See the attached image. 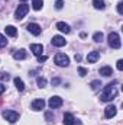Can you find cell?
<instances>
[{
    "instance_id": "cell-1",
    "label": "cell",
    "mask_w": 123,
    "mask_h": 125,
    "mask_svg": "<svg viewBox=\"0 0 123 125\" xmlns=\"http://www.w3.org/2000/svg\"><path fill=\"white\" fill-rule=\"evenodd\" d=\"M116 96H117V89H116L112 83H109V84L104 87V90H103V93L100 96V99H101L103 102H110V100H113Z\"/></svg>"
},
{
    "instance_id": "cell-2",
    "label": "cell",
    "mask_w": 123,
    "mask_h": 125,
    "mask_svg": "<svg viewBox=\"0 0 123 125\" xmlns=\"http://www.w3.org/2000/svg\"><path fill=\"white\" fill-rule=\"evenodd\" d=\"M109 45L114 50H119L122 47V41H120V36L117 32H112L109 33Z\"/></svg>"
},
{
    "instance_id": "cell-3",
    "label": "cell",
    "mask_w": 123,
    "mask_h": 125,
    "mask_svg": "<svg viewBox=\"0 0 123 125\" xmlns=\"http://www.w3.org/2000/svg\"><path fill=\"white\" fill-rule=\"evenodd\" d=\"M28 12H29V6L28 4H19V7L16 9V13H15V18L18 19V21H22L26 15H28Z\"/></svg>"
},
{
    "instance_id": "cell-4",
    "label": "cell",
    "mask_w": 123,
    "mask_h": 125,
    "mask_svg": "<svg viewBox=\"0 0 123 125\" xmlns=\"http://www.w3.org/2000/svg\"><path fill=\"white\" fill-rule=\"evenodd\" d=\"M54 62H55L58 67H67V65L70 64V58H68L65 54L60 52V54H57V55H55V58H54Z\"/></svg>"
},
{
    "instance_id": "cell-5",
    "label": "cell",
    "mask_w": 123,
    "mask_h": 125,
    "mask_svg": "<svg viewBox=\"0 0 123 125\" xmlns=\"http://www.w3.org/2000/svg\"><path fill=\"white\" fill-rule=\"evenodd\" d=\"M3 118L6 121H9L10 124H15L18 119H19V114L16 111H4L3 112Z\"/></svg>"
},
{
    "instance_id": "cell-6",
    "label": "cell",
    "mask_w": 123,
    "mask_h": 125,
    "mask_svg": "<svg viewBox=\"0 0 123 125\" xmlns=\"http://www.w3.org/2000/svg\"><path fill=\"white\" fill-rule=\"evenodd\" d=\"M64 125H83V124L80 121H77L72 114L67 112V114H64Z\"/></svg>"
},
{
    "instance_id": "cell-7",
    "label": "cell",
    "mask_w": 123,
    "mask_h": 125,
    "mask_svg": "<svg viewBox=\"0 0 123 125\" xmlns=\"http://www.w3.org/2000/svg\"><path fill=\"white\" fill-rule=\"evenodd\" d=\"M48 105H49L51 109H57V108H60L62 105V99L60 96H52V97L48 100Z\"/></svg>"
},
{
    "instance_id": "cell-8",
    "label": "cell",
    "mask_w": 123,
    "mask_h": 125,
    "mask_svg": "<svg viewBox=\"0 0 123 125\" xmlns=\"http://www.w3.org/2000/svg\"><path fill=\"white\" fill-rule=\"evenodd\" d=\"M116 114H117V108H116L114 105H109V106L104 109V116H106L107 119H110V118L116 116Z\"/></svg>"
},
{
    "instance_id": "cell-9",
    "label": "cell",
    "mask_w": 123,
    "mask_h": 125,
    "mask_svg": "<svg viewBox=\"0 0 123 125\" xmlns=\"http://www.w3.org/2000/svg\"><path fill=\"white\" fill-rule=\"evenodd\" d=\"M32 109L33 111H42L44 108H45V100L44 99H35L33 102H32Z\"/></svg>"
},
{
    "instance_id": "cell-10",
    "label": "cell",
    "mask_w": 123,
    "mask_h": 125,
    "mask_svg": "<svg viewBox=\"0 0 123 125\" xmlns=\"http://www.w3.org/2000/svg\"><path fill=\"white\" fill-rule=\"evenodd\" d=\"M51 44H52L54 47H64V45L67 44V41L62 38L61 35H55V36L51 39Z\"/></svg>"
},
{
    "instance_id": "cell-11",
    "label": "cell",
    "mask_w": 123,
    "mask_h": 125,
    "mask_svg": "<svg viewBox=\"0 0 123 125\" xmlns=\"http://www.w3.org/2000/svg\"><path fill=\"white\" fill-rule=\"evenodd\" d=\"M31 51L35 54V55H42L44 52V45L42 44H31Z\"/></svg>"
},
{
    "instance_id": "cell-12",
    "label": "cell",
    "mask_w": 123,
    "mask_h": 125,
    "mask_svg": "<svg viewBox=\"0 0 123 125\" xmlns=\"http://www.w3.org/2000/svg\"><path fill=\"white\" fill-rule=\"evenodd\" d=\"M28 31L31 32L32 35H36V36H38V35L42 32V28H41L38 23H29V25H28Z\"/></svg>"
},
{
    "instance_id": "cell-13",
    "label": "cell",
    "mask_w": 123,
    "mask_h": 125,
    "mask_svg": "<svg viewBox=\"0 0 123 125\" xmlns=\"http://www.w3.org/2000/svg\"><path fill=\"white\" fill-rule=\"evenodd\" d=\"M13 58L15 60H25L26 58V51L25 50H18L13 52Z\"/></svg>"
},
{
    "instance_id": "cell-14",
    "label": "cell",
    "mask_w": 123,
    "mask_h": 125,
    "mask_svg": "<svg viewBox=\"0 0 123 125\" xmlns=\"http://www.w3.org/2000/svg\"><path fill=\"white\" fill-rule=\"evenodd\" d=\"M100 74H101V76H104V77H110V76L113 74V70H112V67L104 65V67H101V68H100Z\"/></svg>"
},
{
    "instance_id": "cell-15",
    "label": "cell",
    "mask_w": 123,
    "mask_h": 125,
    "mask_svg": "<svg viewBox=\"0 0 123 125\" xmlns=\"http://www.w3.org/2000/svg\"><path fill=\"white\" fill-rule=\"evenodd\" d=\"M57 29L61 31L62 33H70V31H71L70 26H68L65 22H58V23H57Z\"/></svg>"
},
{
    "instance_id": "cell-16",
    "label": "cell",
    "mask_w": 123,
    "mask_h": 125,
    "mask_svg": "<svg viewBox=\"0 0 123 125\" xmlns=\"http://www.w3.org/2000/svg\"><path fill=\"white\" fill-rule=\"evenodd\" d=\"M100 58V52L98 51H91L88 55H87V61L88 62H96Z\"/></svg>"
},
{
    "instance_id": "cell-17",
    "label": "cell",
    "mask_w": 123,
    "mask_h": 125,
    "mask_svg": "<svg viewBox=\"0 0 123 125\" xmlns=\"http://www.w3.org/2000/svg\"><path fill=\"white\" fill-rule=\"evenodd\" d=\"M13 82H15V86H16V89H18L19 92H23V90H25V84H23V82H22L19 77H15Z\"/></svg>"
},
{
    "instance_id": "cell-18",
    "label": "cell",
    "mask_w": 123,
    "mask_h": 125,
    "mask_svg": "<svg viewBox=\"0 0 123 125\" xmlns=\"http://www.w3.org/2000/svg\"><path fill=\"white\" fill-rule=\"evenodd\" d=\"M4 31H6V33H7L9 36H16V35H18V29H16L15 26H12V25L6 26V28H4Z\"/></svg>"
},
{
    "instance_id": "cell-19",
    "label": "cell",
    "mask_w": 123,
    "mask_h": 125,
    "mask_svg": "<svg viewBox=\"0 0 123 125\" xmlns=\"http://www.w3.org/2000/svg\"><path fill=\"white\" fill-rule=\"evenodd\" d=\"M93 6H94L96 9H100V10H103V9L106 7L104 0H93Z\"/></svg>"
},
{
    "instance_id": "cell-20",
    "label": "cell",
    "mask_w": 123,
    "mask_h": 125,
    "mask_svg": "<svg viewBox=\"0 0 123 125\" xmlns=\"http://www.w3.org/2000/svg\"><path fill=\"white\" fill-rule=\"evenodd\" d=\"M42 4H44V0H32V7L35 10H41Z\"/></svg>"
},
{
    "instance_id": "cell-21",
    "label": "cell",
    "mask_w": 123,
    "mask_h": 125,
    "mask_svg": "<svg viewBox=\"0 0 123 125\" xmlns=\"http://www.w3.org/2000/svg\"><path fill=\"white\" fill-rule=\"evenodd\" d=\"M93 39H94L96 42H101V41H103V32H96V33L93 35Z\"/></svg>"
},
{
    "instance_id": "cell-22",
    "label": "cell",
    "mask_w": 123,
    "mask_h": 125,
    "mask_svg": "<svg viewBox=\"0 0 123 125\" xmlns=\"http://www.w3.org/2000/svg\"><path fill=\"white\" fill-rule=\"evenodd\" d=\"M100 86H101V82H100V80H94V82L90 83V87H91L93 90H97Z\"/></svg>"
},
{
    "instance_id": "cell-23",
    "label": "cell",
    "mask_w": 123,
    "mask_h": 125,
    "mask_svg": "<svg viewBox=\"0 0 123 125\" xmlns=\"http://www.w3.org/2000/svg\"><path fill=\"white\" fill-rule=\"evenodd\" d=\"M36 83H38L39 87H45V86H46V79H45V77H38Z\"/></svg>"
},
{
    "instance_id": "cell-24",
    "label": "cell",
    "mask_w": 123,
    "mask_h": 125,
    "mask_svg": "<svg viewBox=\"0 0 123 125\" xmlns=\"http://www.w3.org/2000/svg\"><path fill=\"white\" fill-rule=\"evenodd\" d=\"M7 45V39H6V36L4 35H1L0 33V48H4Z\"/></svg>"
},
{
    "instance_id": "cell-25",
    "label": "cell",
    "mask_w": 123,
    "mask_h": 125,
    "mask_svg": "<svg viewBox=\"0 0 123 125\" xmlns=\"http://www.w3.org/2000/svg\"><path fill=\"white\" fill-rule=\"evenodd\" d=\"M10 79V76L7 74V73H4V71H0V80H9Z\"/></svg>"
},
{
    "instance_id": "cell-26",
    "label": "cell",
    "mask_w": 123,
    "mask_h": 125,
    "mask_svg": "<svg viewBox=\"0 0 123 125\" xmlns=\"http://www.w3.org/2000/svg\"><path fill=\"white\" fill-rule=\"evenodd\" d=\"M78 73H80L81 77H84V76L87 74V68H84V67H78Z\"/></svg>"
},
{
    "instance_id": "cell-27",
    "label": "cell",
    "mask_w": 123,
    "mask_h": 125,
    "mask_svg": "<svg viewBox=\"0 0 123 125\" xmlns=\"http://www.w3.org/2000/svg\"><path fill=\"white\" fill-rule=\"evenodd\" d=\"M55 7H57L58 10H61L62 7H64V1H62V0H57V1H55Z\"/></svg>"
},
{
    "instance_id": "cell-28",
    "label": "cell",
    "mask_w": 123,
    "mask_h": 125,
    "mask_svg": "<svg viewBox=\"0 0 123 125\" xmlns=\"http://www.w3.org/2000/svg\"><path fill=\"white\" fill-rule=\"evenodd\" d=\"M46 60H48L46 55H39V57H38V62H45Z\"/></svg>"
},
{
    "instance_id": "cell-29",
    "label": "cell",
    "mask_w": 123,
    "mask_h": 125,
    "mask_svg": "<svg viewBox=\"0 0 123 125\" xmlns=\"http://www.w3.org/2000/svg\"><path fill=\"white\" fill-rule=\"evenodd\" d=\"M61 83V79H58V77H55V79H52V86H58Z\"/></svg>"
},
{
    "instance_id": "cell-30",
    "label": "cell",
    "mask_w": 123,
    "mask_h": 125,
    "mask_svg": "<svg viewBox=\"0 0 123 125\" xmlns=\"http://www.w3.org/2000/svg\"><path fill=\"white\" fill-rule=\"evenodd\" d=\"M117 12H119V15H122L123 13V3H117Z\"/></svg>"
},
{
    "instance_id": "cell-31",
    "label": "cell",
    "mask_w": 123,
    "mask_h": 125,
    "mask_svg": "<svg viewBox=\"0 0 123 125\" xmlns=\"http://www.w3.org/2000/svg\"><path fill=\"white\" fill-rule=\"evenodd\" d=\"M45 116H46V121H48V122H51V121H52V114H51V112H46V114H45Z\"/></svg>"
},
{
    "instance_id": "cell-32",
    "label": "cell",
    "mask_w": 123,
    "mask_h": 125,
    "mask_svg": "<svg viewBox=\"0 0 123 125\" xmlns=\"http://www.w3.org/2000/svg\"><path fill=\"white\" fill-rule=\"evenodd\" d=\"M117 70H120V71L123 70V60H119L117 61Z\"/></svg>"
},
{
    "instance_id": "cell-33",
    "label": "cell",
    "mask_w": 123,
    "mask_h": 125,
    "mask_svg": "<svg viewBox=\"0 0 123 125\" xmlns=\"http://www.w3.org/2000/svg\"><path fill=\"white\" fill-rule=\"evenodd\" d=\"M4 90H6V86H4L3 83H0V94L4 93Z\"/></svg>"
},
{
    "instance_id": "cell-34",
    "label": "cell",
    "mask_w": 123,
    "mask_h": 125,
    "mask_svg": "<svg viewBox=\"0 0 123 125\" xmlns=\"http://www.w3.org/2000/svg\"><path fill=\"white\" fill-rule=\"evenodd\" d=\"M74 58H75V61H81V55H80V54H75Z\"/></svg>"
},
{
    "instance_id": "cell-35",
    "label": "cell",
    "mask_w": 123,
    "mask_h": 125,
    "mask_svg": "<svg viewBox=\"0 0 123 125\" xmlns=\"http://www.w3.org/2000/svg\"><path fill=\"white\" fill-rule=\"evenodd\" d=\"M20 1H26V0H20Z\"/></svg>"
}]
</instances>
